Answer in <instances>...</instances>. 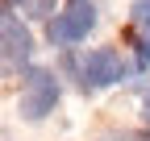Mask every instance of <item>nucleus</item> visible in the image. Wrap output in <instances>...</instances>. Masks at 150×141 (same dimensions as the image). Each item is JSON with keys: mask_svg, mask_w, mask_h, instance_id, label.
<instances>
[{"mask_svg": "<svg viewBox=\"0 0 150 141\" xmlns=\"http://www.w3.org/2000/svg\"><path fill=\"white\" fill-rule=\"evenodd\" d=\"M54 104H59V79H54V70L46 66H33L25 83H21V96H17V112L25 120H42L54 112Z\"/></svg>", "mask_w": 150, "mask_h": 141, "instance_id": "obj_2", "label": "nucleus"}, {"mask_svg": "<svg viewBox=\"0 0 150 141\" xmlns=\"http://www.w3.org/2000/svg\"><path fill=\"white\" fill-rule=\"evenodd\" d=\"M138 58H142V66L150 62V33H146V38H142V46H138Z\"/></svg>", "mask_w": 150, "mask_h": 141, "instance_id": "obj_7", "label": "nucleus"}, {"mask_svg": "<svg viewBox=\"0 0 150 141\" xmlns=\"http://www.w3.org/2000/svg\"><path fill=\"white\" fill-rule=\"evenodd\" d=\"M96 29V4L92 0H67L63 13H54V21L46 25L50 46H75Z\"/></svg>", "mask_w": 150, "mask_h": 141, "instance_id": "obj_1", "label": "nucleus"}, {"mask_svg": "<svg viewBox=\"0 0 150 141\" xmlns=\"http://www.w3.org/2000/svg\"><path fill=\"white\" fill-rule=\"evenodd\" d=\"M54 4H59V0H25V13L33 17V21H46V25H50V21H54V17H50Z\"/></svg>", "mask_w": 150, "mask_h": 141, "instance_id": "obj_5", "label": "nucleus"}, {"mask_svg": "<svg viewBox=\"0 0 150 141\" xmlns=\"http://www.w3.org/2000/svg\"><path fill=\"white\" fill-rule=\"evenodd\" d=\"M134 21L150 29V0H134Z\"/></svg>", "mask_w": 150, "mask_h": 141, "instance_id": "obj_6", "label": "nucleus"}, {"mask_svg": "<svg viewBox=\"0 0 150 141\" xmlns=\"http://www.w3.org/2000/svg\"><path fill=\"white\" fill-rule=\"evenodd\" d=\"M125 58L117 54L112 46H100V50H92V54L79 62V83H83V91H100V87H112V83H121L125 79Z\"/></svg>", "mask_w": 150, "mask_h": 141, "instance_id": "obj_3", "label": "nucleus"}, {"mask_svg": "<svg viewBox=\"0 0 150 141\" xmlns=\"http://www.w3.org/2000/svg\"><path fill=\"white\" fill-rule=\"evenodd\" d=\"M142 116H146V125H150V91H146V100H142Z\"/></svg>", "mask_w": 150, "mask_h": 141, "instance_id": "obj_8", "label": "nucleus"}, {"mask_svg": "<svg viewBox=\"0 0 150 141\" xmlns=\"http://www.w3.org/2000/svg\"><path fill=\"white\" fill-rule=\"evenodd\" d=\"M29 54H33L29 29L17 21V13H4V66L13 70L17 62H29Z\"/></svg>", "mask_w": 150, "mask_h": 141, "instance_id": "obj_4", "label": "nucleus"}, {"mask_svg": "<svg viewBox=\"0 0 150 141\" xmlns=\"http://www.w3.org/2000/svg\"><path fill=\"white\" fill-rule=\"evenodd\" d=\"M13 8H17V0H4V13H13Z\"/></svg>", "mask_w": 150, "mask_h": 141, "instance_id": "obj_9", "label": "nucleus"}]
</instances>
